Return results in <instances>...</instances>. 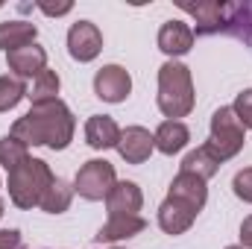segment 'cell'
I'll return each mask as SVG.
<instances>
[{
    "label": "cell",
    "mask_w": 252,
    "mask_h": 249,
    "mask_svg": "<svg viewBox=\"0 0 252 249\" xmlns=\"http://www.w3.org/2000/svg\"><path fill=\"white\" fill-rule=\"evenodd\" d=\"M103 50V32L91 21H76L67 30V53L76 62H94Z\"/></svg>",
    "instance_id": "6"
},
{
    "label": "cell",
    "mask_w": 252,
    "mask_h": 249,
    "mask_svg": "<svg viewBox=\"0 0 252 249\" xmlns=\"http://www.w3.org/2000/svg\"><path fill=\"white\" fill-rule=\"evenodd\" d=\"M27 158H30V147L27 144H21L15 135H3L0 138V164L6 167V173L15 170L18 164H24Z\"/></svg>",
    "instance_id": "23"
},
{
    "label": "cell",
    "mask_w": 252,
    "mask_h": 249,
    "mask_svg": "<svg viewBox=\"0 0 252 249\" xmlns=\"http://www.w3.org/2000/svg\"><path fill=\"white\" fill-rule=\"evenodd\" d=\"M147 229V220L141 214H132V217H109L106 226H100V232L94 235L97 244H115V241H129L135 235H141Z\"/></svg>",
    "instance_id": "15"
},
{
    "label": "cell",
    "mask_w": 252,
    "mask_h": 249,
    "mask_svg": "<svg viewBox=\"0 0 252 249\" xmlns=\"http://www.w3.org/2000/svg\"><path fill=\"white\" fill-rule=\"evenodd\" d=\"M21 247V232L18 229H0V249H18Z\"/></svg>",
    "instance_id": "27"
},
{
    "label": "cell",
    "mask_w": 252,
    "mask_h": 249,
    "mask_svg": "<svg viewBox=\"0 0 252 249\" xmlns=\"http://www.w3.org/2000/svg\"><path fill=\"white\" fill-rule=\"evenodd\" d=\"M59 88H62L59 73L47 67V70H41V73L32 79V85L27 88V97L32 100V106H38V103H50V100H59Z\"/></svg>",
    "instance_id": "20"
},
{
    "label": "cell",
    "mask_w": 252,
    "mask_h": 249,
    "mask_svg": "<svg viewBox=\"0 0 252 249\" xmlns=\"http://www.w3.org/2000/svg\"><path fill=\"white\" fill-rule=\"evenodd\" d=\"M70 199H73V187L67 185L64 179H53L50 187L44 190V196H41V202H38V208L41 211H47V214H62L70 208Z\"/></svg>",
    "instance_id": "21"
},
{
    "label": "cell",
    "mask_w": 252,
    "mask_h": 249,
    "mask_svg": "<svg viewBox=\"0 0 252 249\" xmlns=\"http://www.w3.org/2000/svg\"><path fill=\"white\" fill-rule=\"evenodd\" d=\"M156 150V138L144 126H126L118 141V153L126 164H144Z\"/></svg>",
    "instance_id": "9"
},
{
    "label": "cell",
    "mask_w": 252,
    "mask_h": 249,
    "mask_svg": "<svg viewBox=\"0 0 252 249\" xmlns=\"http://www.w3.org/2000/svg\"><path fill=\"white\" fill-rule=\"evenodd\" d=\"M132 91V76L121 64H103L94 73V94L106 103H124Z\"/></svg>",
    "instance_id": "7"
},
{
    "label": "cell",
    "mask_w": 252,
    "mask_h": 249,
    "mask_svg": "<svg viewBox=\"0 0 252 249\" xmlns=\"http://www.w3.org/2000/svg\"><path fill=\"white\" fill-rule=\"evenodd\" d=\"M220 158L211 153V147L208 144H202V147H196V150H190L188 156L182 158V173H193V176H199V179H211L217 170H220Z\"/></svg>",
    "instance_id": "19"
},
{
    "label": "cell",
    "mask_w": 252,
    "mask_h": 249,
    "mask_svg": "<svg viewBox=\"0 0 252 249\" xmlns=\"http://www.w3.org/2000/svg\"><path fill=\"white\" fill-rule=\"evenodd\" d=\"M226 30H232L244 44H252V3H232Z\"/></svg>",
    "instance_id": "22"
},
{
    "label": "cell",
    "mask_w": 252,
    "mask_h": 249,
    "mask_svg": "<svg viewBox=\"0 0 252 249\" xmlns=\"http://www.w3.org/2000/svg\"><path fill=\"white\" fill-rule=\"evenodd\" d=\"M85 141L94 150H112L121 141V126L115 124V118H109V115H94L85 124Z\"/></svg>",
    "instance_id": "16"
},
{
    "label": "cell",
    "mask_w": 252,
    "mask_h": 249,
    "mask_svg": "<svg viewBox=\"0 0 252 249\" xmlns=\"http://www.w3.org/2000/svg\"><path fill=\"white\" fill-rule=\"evenodd\" d=\"M167 196H170V199H179V202H185V205H190V208L199 214V211L205 208L208 187H205V179H199V176H193V173H182V170H179V176L170 182Z\"/></svg>",
    "instance_id": "13"
},
{
    "label": "cell",
    "mask_w": 252,
    "mask_h": 249,
    "mask_svg": "<svg viewBox=\"0 0 252 249\" xmlns=\"http://www.w3.org/2000/svg\"><path fill=\"white\" fill-rule=\"evenodd\" d=\"M232 112L238 115V121L244 124V129H252V88L241 91V94L235 97V106H232Z\"/></svg>",
    "instance_id": "25"
},
{
    "label": "cell",
    "mask_w": 252,
    "mask_h": 249,
    "mask_svg": "<svg viewBox=\"0 0 252 249\" xmlns=\"http://www.w3.org/2000/svg\"><path fill=\"white\" fill-rule=\"evenodd\" d=\"M109 249H121V247H109Z\"/></svg>",
    "instance_id": "32"
},
{
    "label": "cell",
    "mask_w": 252,
    "mask_h": 249,
    "mask_svg": "<svg viewBox=\"0 0 252 249\" xmlns=\"http://www.w3.org/2000/svg\"><path fill=\"white\" fill-rule=\"evenodd\" d=\"M0 217H3V199H0Z\"/></svg>",
    "instance_id": "30"
},
{
    "label": "cell",
    "mask_w": 252,
    "mask_h": 249,
    "mask_svg": "<svg viewBox=\"0 0 252 249\" xmlns=\"http://www.w3.org/2000/svg\"><path fill=\"white\" fill-rule=\"evenodd\" d=\"M38 9H41L44 15H50V18H59V15H67V12L73 9V3H70V0L56 3V6H53V3H38Z\"/></svg>",
    "instance_id": "28"
},
{
    "label": "cell",
    "mask_w": 252,
    "mask_h": 249,
    "mask_svg": "<svg viewBox=\"0 0 252 249\" xmlns=\"http://www.w3.org/2000/svg\"><path fill=\"white\" fill-rule=\"evenodd\" d=\"M226 249H244V247H226Z\"/></svg>",
    "instance_id": "31"
},
{
    "label": "cell",
    "mask_w": 252,
    "mask_h": 249,
    "mask_svg": "<svg viewBox=\"0 0 252 249\" xmlns=\"http://www.w3.org/2000/svg\"><path fill=\"white\" fill-rule=\"evenodd\" d=\"M193 47V27L185 21H164L158 30V50L167 56H185Z\"/></svg>",
    "instance_id": "12"
},
{
    "label": "cell",
    "mask_w": 252,
    "mask_h": 249,
    "mask_svg": "<svg viewBox=\"0 0 252 249\" xmlns=\"http://www.w3.org/2000/svg\"><path fill=\"white\" fill-rule=\"evenodd\" d=\"M193 220H196V211L185 205V202H179V199H164L161 205H158V226L167 232V235H182V232H188L190 226H193Z\"/></svg>",
    "instance_id": "14"
},
{
    "label": "cell",
    "mask_w": 252,
    "mask_h": 249,
    "mask_svg": "<svg viewBox=\"0 0 252 249\" xmlns=\"http://www.w3.org/2000/svg\"><path fill=\"white\" fill-rule=\"evenodd\" d=\"M156 103H158L161 115L170 118V121L190 115V109L196 103V94H193V79H190L188 64L170 59V62H164L158 67V94H156Z\"/></svg>",
    "instance_id": "2"
},
{
    "label": "cell",
    "mask_w": 252,
    "mask_h": 249,
    "mask_svg": "<svg viewBox=\"0 0 252 249\" xmlns=\"http://www.w3.org/2000/svg\"><path fill=\"white\" fill-rule=\"evenodd\" d=\"M241 247L244 249H252V214L241 223Z\"/></svg>",
    "instance_id": "29"
},
{
    "label": "cell",
    "mask_w": 252,
    "mask_h": 249,
    "mask_svg": "<svg viewBox=\"0 0 252 249\" xmlns=\"http://www.w3.org/2000/svg\"><path fill=\"white\" fill-rule=\"evenodd\" d=\"M188 15H193L196 27H193V35H211V32H220L229 27V12H232V3H217V0H205V3H185L182 6Z\"/></svg>",
    "instance_id": "8"
},
{
    "label": "cell",
    "mask_w": 252,
    "mask_h": 249,
    "mask_svg": "<svg viewBox=\"0 0 252 249\" xmlns=\"http://www.w3.org/2000/svg\"><path fill=\"white\" fill-rule=\"evenodd\" d=\"M211 147V153L226 161V158H235L244 144H247V129L238 121V115L232 112V106H220L214 115H211V138L205 141Z\"/></svg>",
    "instance_id": "4"
},
{
    "label": "cell",
    "mask_w": 252,
    "mask_h": 249,
    "mask_svg": "<svg viewBox=\"0 0 252 249\" xmlns=\"http://www.w3.org/2000/svg\"><path fill=\"white\" fill-rule=\"evenodd\" d=\"M73 129H76V121H73L70 109L62 100H50V103L32 106L24 118H18L12 124L9 135H15L27 147L67 150L70 141H73Z\"/></svg>",
    "instance_id": "1"
},
{
    "label": "cell",
    "mask_w": 252,
    "mask_h": 249,
    "mask_svg": "<svg viewBox=\"0 0 252 249\" xmlns=\"http://www.w3.org/2000/svg\"><path fill=\"white\" fill-rule=\"evenodd\" d=\"M35 38H38V27L30 21H3L0 24V47L6 53L35 44Z\"/></svg>",
    "instance_id": "18"
},
{
    "label": "cell",
    "mask_w": 252,
    "mask_h": 249,
    "mask_svg": "<svg viewBox=\"0 0 252 249\" xmlns=\"http://www.w3.org/2000/svg\"><path fill=\"white\" fill-rule=\"evenodd\" d=\"M232 190H235V196H238L241 202H252V167H244V170L235 173Z\"/></svg>",
    "instance_id": "26"
},
{
    "label": "cell",
    "mask_w": 252,
    "mask_h": 249,
    "mask_svg": "<svg viewBox=\"0 0 252 249\" xmlns=\"http://www.w3.org/2000/svg\"><path fill=\"white\" fill-rule=\"evenodd\" d=\"M153 138H156V150H158V153L176 156V153H182V150L188 147L190 129L182 124V121H164V124L153 132Z\"/></svg>",
    "instance_id": "17"
},
{
    "label": "cell",
    "mask_w": 252,
    "mask_h": 249,
    "mask_svg": "<svg viewBox=\"0 0 252 249\" xmlns=\"http://www.w3.org/2000/svg\"><path fill=\"white\" fill-rule=\"evenodd\" d=\"M27 97V85H24V79H18V76H0V112H9V109H15L21 100Z\"/></svg>",
    "instance_id": "24"
},
{
    "label": "cell",
    "mask_w": 252,
    "mask_h": 249,
    "mask_svg": "<svg viewBox=\"0 0 252 249\" xmlns=\"http://www.w3.org/2000/svg\"><path fill=\"white\" fill-rule=\"evenodd\" d=\"M6 64H9L12 76H18V79H35L41 70H47V50L41 44H27L21 50L6 53Z\"/></svg>",
    "instance_id": "10"
},
{
    "label": "cell",
    "mask_w": 252,
    "mask_h": 249,
    "mask_svg": "<svg viewBox=\"0 0 252 249\" xmlns=\"http://www.w3.org/2000/svg\"><path fill=\"white\" fill-rule=\"evenodd\" d=\"M53 179L56 176L47 167V161L30 156L24 164H18L15 170H9V199L18 208H35Z\"/></svg>",
    "instance_id": "3"
},
{
    "label": "cell",
    "mask_w": 252,
    "mask_h": 249,
    "mask_svg": "<svg viewBox=\"0 0 252 249\" xmlns=\"http://www.w3.org/2000/svg\"><path fill=\"white\" fill-rule=\"evenodd\" d=\"M115 164H109L106 158H91L79 167L76 179H73V193H79L88 202H100L109 196V190L115 187Z\"/></svg>",
    "instance_id": "5"
},
{
    "label": "cell",
    "mask_w": 252,
    "mask_h": 249,
    "mask_svg": "<svg viewBox=\"0 0 252 249\" xmlns=\"http://www.w3.org/2000/svg\"><path fill=\"white\" fill-rule=\"evenodd\" d=\"M141 205H144V193L135 182H115V187L106 196L109 217H132L141 211Z\"/></svg>",
    "instance_id": "11"
}]
</instances>
